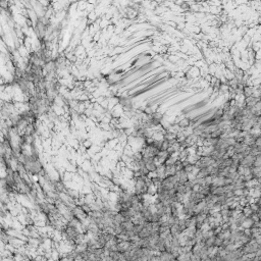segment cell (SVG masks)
I'll use <instances>...</instances> for the list:
<instances>
[{
  "label": "cell",
  "instance_id": "6da1fadb",
  "mask_svg": "<svg viewBox=\"0 0 261 261\" xmlns=\"http://www.w3.org/2000/svg\"><path fill=\"white\" fill-rule=\"evenodd\" d=\"M259 249H260V245L257 243L256 240H251L248 244L243 246L244 254H246V253H256Z\"/></svg>",
  "mask_w": 261,
  "mask_h": 261
},
{
  "label": "cell",
  "instance_id": "52a82bcc",
  "mask_svg": "<svg viewBox=\"0 0 261 261\" xmlns=\"http://www.w3.org/2000/svg\"><path fill=\"white\" fill-rule=\"evenodd\" d=\"M191 261H201V257L199 254H194L192 253L191 255Z\"/></svg>",
  "mask_w": 261,
  "mask_h": 261
},
{
  "label": "cell",
  "instance_id": "5b68a950",
  "mask_svg": "<svg viewBox=\"0 0 261 261\" xmlns=\"http://www.w3.org/2000/svg\"><path fill=\"white\" fill-rule=\"evenodd\" d=\"M215 240H216V236H212L210 238L205 240V246L206 247H212L215 246Z\"/></svg>",
  "mask_w": 261,
  "mask_h": 261
},
{
  "label": "cell",
  "instance_id": "ba28073f",
  "mask_svg": "<svg viewBox=\"0 0 261 261\" xmlns=\"http://www.w3.org/2000/svg\"><path fill=\"white\" fill-rule=\"evenodd\" d=\"M149 261H161L160 256H159V253L158 254H154L153 256L149 259Z\"/></svg>",
  "mask_w": 261,
  "mask_h": 261
},
{
  "label": "cell",
  "instance_id": "7a4b0ae2",
  "mask_svg": "<svg viewBox=\"0 0 261 261\" xmlns=\"http://www.w3.org/2000/svg\"><path fill=\"white\" fill-rule=\"evenodd\" d=\"M117 247H118V252H120V253L130 251V241H120L118 243V245H117Z\"/></svg>",
  "mask_w": 261,
  "mask_h": 261
},
{
  "label": "cell",
  "instance_id": "8992f818",
  "mask_svg": "<svg viewBox=\"0 0 261 261\" xmlns=\"http://www.w3.org/2000/svg\"><path fill=\"white\" fill-rule=\"evenodd\" d=\"M253 224H254V222L252 220V218H246L244 224H242V228H244L245 230H249V228H252Z\"/></svg>",
  "mask_w": 261,
  "mask_h": 261
},
{
  "label": "cell",
  "instance_id": "277c9868",
  "mask_svg": "<svg viewBox=\"0 0 261 261\" xmlns=\"http://www.w3.org/2000/svg\"><path fill=\"white\" fill-rule=\"evenodd\" d=\"M191 255H192V252H189V253H182V254L179 256V258H177V261H191Z\"/></svg>",
  "mask_w": 261,
  "mask_h": 261
},
{
  "label": "cell",
  "instance_id": "3957f363",
  "mask_svg": "<svg viewBox=\"0 0 261 261\" xmlns=\"http://www.w3.org/2000/svg\"><path fill=\"white\" fill-rule=\"evenodd\" d=\"M159 256H160L161 261H170L171 259L175 258V257L173 256V254L167 251H163V252H161V253H159Z\"/></svg>",
  "mask_w": 261,
  "mask_h": 261
},
{
  "label": "cell",
  "instance_id": "9c48e42d",
  "mask_svg": "<svg viewBox=\"0 0 261 261\" xmlns=\"http://www.w3.org/2000/svg\"><path fill=\"white\" fill-rule=\"evenodd\" d=\"M102 260L103 261H113V259H112L110 256H106V257H103Z\"/></svg>",
  "mask_w": 261,
  "mask_h": 261
}]
</instances>
